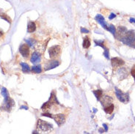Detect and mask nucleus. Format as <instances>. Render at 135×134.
I'll return each mask as SVG.
<instances>
[{"mask_svg": "<svg viewBox=\"0 0 135 134\" xmlns=\"http://www.w3.org/2000/svg\"><path fill=\"white\" fill-rule=\"evenodd\" d=\"M121 41L130 47L135 48V31L131 30L129 32H126L125 35L122 37Z\"/></svg>", "mask_w": 135, "mask_h": 134, "instance_id": "obj_1", "label": "nucleus"}, {"mask_svg": "<svg viewBox=\"0 0 135 134\" xmlns=\"http://www.w3.org/2000/svg\"><path fill=\"white\" fill-rule=\"evenodd\" d=\"M37 128L38 129L42 131H48L52 128V125L49 124V122L43 121L42 119H38Z\"/></svg>", "mask_w": 135, "mask_h": 134, "instance_id": "obj_2", "label": "nucleus"}, {"mask_svg": "<svg viewBox=\"0 0 135 134\" xmlns=\"http://www.w3.org/2000/svg\"><path fill=\"white\" fill-rule=\"evenodd\" d=\"M115 94L118 98V99L120 100V102L123 103H126L129 101V94L127 93H123L121 90L115 88Z\"/></svg>", "mask_w": 135, "mask_h": 134, "instance_id": "obj_3", "label": "nucleus"}, {"mask_svg": "<svg viewBox=\"0 0 135 134\" xmlns=\"http://www.w3.org/2000/svg\"><path fill=\"white\" fill-rule=\"evenodd\" d=\"M61 49L59 45H53L49 50V54L51 58H55L60 54Z\"/></svg>", "mask_w": 135, "mask_h": 134, "instance_id": "obj_4", "label": "nucleus"}, {"mask_svg": "<svg viewBox=\"0 0 135 134\" xmlns=\"http://www.w3.org/2000/svg\"><path fill=\"white\" fill-rule=\"evenodd\" d=\"M128 75H129V72L125 68H120V69H118L117 71V76L119 80L125 79V78L128 77Z\"/></svg>", "mask_w": 135, "mask_h": 134, "instance_id": "obj_5", "label": "nucleus"}, {"mask_svg": "<svg viewBox=\"0 0 135 134\" xmlns=\"http://www.w3.org/2000/svg\"><path fill=\"white\" fill-rule=\"evenodd\" d=\"M20 53L23 56V57L27 58L30 55V48L28 45L22 44L20 46Z\"/></svg>", "mask_w": 135, "mask_h": 134, "instance_id": "obj_6", "label": "nucleus"}, {"mask_svg": "<svg viewBox=\"0 0 135 134\" xmlns=\"http://www.w3.org/2000/svg\"><path fill=\"white\" fill-rule=\"evenodd\" d=\"M111 63H112V65L113 68H118V67H121L123 65L125 64L124 61L120 59V58H118V57H114L111 60Z\"/></svg>", "mask_w": 135, "mask_h": 134, "instance_id": "obj_7", "label": "nucleus"}, {"mask_svg": "<svg viewBox=\"0 0 135 134\" xmlns=\"http://www.w3.org/2000/svg\"><path fill=\"white\" fill-rule=\"evenodd\" d=\"M53 118H54L55 121L56 122V123L59 126L62 125L65 121V116H64V114H55V116L53 117Z\"/></svg>", "mask_w": 135, "mask_h": 134, "instance_id": "obj_8", "label": "nucleus"}, {"mask_svg": "<svg viewBox=\"0 0 135 134\" xmlns=\"http://www.w3.org/2000/svg\"><path fill=\"white\" fill-rule=\"evenodd\" d=\"M112 101L113 99L112 97L108 96V95H105L104 97H102V100H101V104L102 106L105 108L106 106H110V105L112 104Z\"/></svg>", "mask_w": 135, "mask_h": 134, "instance_id": "obj_9", "label": "nucleus"}, {"mask_svg": "<svg viewBox=\"0 0 135 134\" xmlns=\"http://www.w3.org/2000/svg\"><path fill=\"white\" fill-rule=\"evenodd\" d=\"M14 105H15V103H14L13 100L9 98L7 101L4 102L3 109L5 110V111H10V110L12 109V108L14 106Z\"/></svg>", "mask_w": 135, "mask_h": 134, "instance_id": "obj_10", "label": "nucleus"}, {"mask_svg": "<svg viewBox=\"0 0 135 134\" xmlns=\"http://www.w3.org/2000/svg\"><path fill=\"white\" fill-rule=\"evenodd\" d=\"M59 65H60V62L58 61H57V60H51V61H49L46 65L45 70H49L54 69V68H57Z\"/></svg>", "mask_w": 135, "mask_h": 134, "instance_id": "obj_11", "label": "nucleus"}, {"mask_svg": "<svg viewBox=\"0 0 135 134\" xmlns=\"http://www.w3.org/2000/svg\"><path fill=\"white\" fill-rule=\"evenodd\" d=\"M127 32V30L126 28L124 27V26H120L118 27V31H117V37L119 39V40H121L122 37L125 35Z\"/></svg>", "mask_w": 135, "mask_h": 134, "instance_id": "obj_12", "label": "nucleus"}, {"mask_svg": "<svg viewBox=\"0 0 135 134\" xmlns=\"http://www.w3.org/2000/svg\"><path fill=\"white\" fill-rule=\"evenodd\" d=\"M46 44H45L44 43H36L35 46V51L38 52L39 54H43L44 52L46 49Z\"/></svg>", "mask_w": 135, "mask_h": 134, "instance_id": "obj_13", "label": "nucleus"}, {"mask_svg": "<svg viewBox=\"0 0 135 134\" xmlns=\"http://www.w3.org/2000/svg\"><path fill=\"white\" fill-rule=\"evenodd\" d=\"M40 54H39L38 52L37 51H35L32 54V56H31V62L33 63V64H37L38 62H40Z\"/></svg>", "mask_w": 135, "mask_h": 134, "instance_id": "obj_14", "label": "nucleus"}, {"mask_svg": "<svg viewBox=\"0 0 135 134\" xmlns=\"http://www.w3.org/2000/svg\"><path fill=\"white\" fill-rule=\"evenodd\" d=\"M95 19L97 20V21L100 24L105 30H108V26H107V24H106V23L105 20H104V18L101 15H97L96 16H95Z\"/></svg>", "mask_w": 135, "mask_h": 134, "instance_id": "obj_15", "label": "nucleus"}, {"mask_svg": "<svg viewBox=\"0 0 135 134\" xmlns=\"http://www.w3.org/2000/svg\"><path fill=\"white\" fill-rule=\"evenodd\" d=\"M35 30H36V24L32 21H30L27 26V32L29 33H32Z\"/></svg>", "mask_w": 135, "mask_h": 134, "instance_id": "obj_16", "label": "nucleus"}, {"mask_svg": "<svg viewBox=\"0 0 135 134\" xmlns=\"http://www.w3.org/2000/svg\"><path fill=\"white\" fill-rule=\"evenodd\" d=\"M32 72L34 73H40L42 72V68L40 65H36L32 67Z\"/></svg>", "mask_w": 135, "mask_h": 134, "instance_id": "obj_17", "label": "nucleus"}, {"mask_svg": "<svg viewBox=\"0 0 135 134\" xmlns=\"http://www.w3.org/2000/svg\"><path fill=\"white\" fill-rule=\"evenodd\" d=\"M2 94L3 95V97H4V99H5V101H7V100L10 98V97H9V93H8V92H7V90L6 88H2Z\"/></svg>", "mask_w": 135, "mask_h": 134, "instance_id": "obj_18", "label": "nucleus"}, {"mask_svg": "<svg viewBox=\"0 0 135 134\" xmlns=\"http://www.w3.org/2000/svg\"><path fill=\"white\" fill-rule=\"evenodd\" d=\"M21 68H22V71H23L24 73H29V72H30V66L27 65L26 63L21 62Z\"/></svg>", "mask_w": 135, "mask_h": 134, "instance_id": "obj_19", "label": "nucleus"}, {"mask_svg": "<svg viewBox=\"0 0 135 134\" xmlns=\"http://www.w3.org/2000/svg\"><path fill=\"white\" fill-rule=\"evenodd\" d=\"M114 111V105L111 104L104 108V111L106 114H112Z\"/></svg>", "mask_w": 135, "mask_h": 134, "instance_id": "obj_20", "label": "nucleus"}, {"mask_svg": "<svg viewBox=\"0 0 135 134\" xmlns=\"http://www.w3.org/2000/svg\"><path fill=\"white\" fill-rule=\"evenodd\" d=\"M93 93L95 94V96L96 97L97 100H98L101 99V98L102 97V94H103L102 91H101V90H99V89H98V90H95V91H94Z\"/></svg>", "mask_w": 135, "mask_h": 134, "instance_id": "obj_21", "label": "nucleus"}, {"mask_svg": "<svg viewBox=\"0 0 135 134\" xmlns=\"http://www.w3.org/2000/svg\"><path fill=\"white\" fill-rule=\"evenodd\" d=\"M90 40H89L87 37H85V40H84V42H83V47H84L85 49H88V48L90 47Z\"/></svg>", "mask_w": 135, "mask_h": 134, "instance_id": "obj_22", "label": "nucleus"}, {"mask_svg": "<svg viewBox=\"0 0 135 134\" xmlns=\"http://www.w3.org/2000/svg\"><path fill=\"white\" fill-rule=\"evenodd\" d=\"M0 16H1V18H3V19L6 21L9 22V23L11 22V20H10V18H9L7 15H6V14H5V13H1V14H0Z\"/></svg>", "mask_w": 135, "mask_h": 134, "instance_id": "obj_23", "label": "nucleus"}, {"mask_svg": "<svg viewBox=\"0 0 135 134\" xmlns=\"http://www.w3.org/2000/svg\"><path fill=\"white\" fill-rule=\"evenodd\" d=\"M50 107H51L50 103H49V102H46V103H45L42 106L41 109L43 110H46V109H49Z\"/></svg>", "mask_w": 135, "mask_h": 134, "instance_id": "obj_24", "label": "nucleus"}, {"mask_svg": "<svg viewBox=\"0 0 135 134\" xmlns=\"http://www.w3.org/2000/svg\"><path fill=\"white\" fill-rule=\"evenodd\" d=\"M108 30V31H110V32H112L113 35H115V26H113L112 24L110 25V26L108 27V30Z\"/></svg>", "mask_w": 135, "mask_h": 134, "instance_id": "obj_25", "label": "nucleus"}, {"mask_svg": "<svg viewBox=\"0 0 135 134\" xmlns=\"http://www.w3.org/2000/svg\"><path fill=\"white\" fill-rule=\"evenodd\" d=\"M26 43L29 45L30 46H32L34 43H35V40H32V38H30V39H26Z\"/></svg>", "mask_w": 135, "mask_h": 134, "instance_id": "obj_26", "label": "nucleus"}, {"mask_svg": "<svg viewBox=\"0 0 135 134\" xmlns=\"http://www.w3.org/2000/svg\"><path fill=\"white\" fill-rule=\"evenodd\" d=\"M95 43L96 45H99L101 47H102V48H104V49H105V47H104V41H97V40H95Z\"/></svg>", "mask_w": 135, "mask_h": 134, "instance_id": "obj_27", "label": "nucleus"}, {"mask_svg": "<svg viewBox=\"0 0 135 134\" xmlns=\"http://www.w3.org/2000/svg\"><path fill=\"white\" fill-rule=\"evenodd\" d=\"M131 75L133 76V78L135 80V65L132 68V69H131Z\"/></svg>", "mask_w": 135, "mask_h": 134, "instance_id": "obj_28", "label": "nucleus"}, {"mask_svg": "<svg viewBox=\"0 0 135 134\" xmlns=\"http://www.w3.org/2000/svg\"><path fill=\"white\" fill-rule=\"evenodd\" d=\"M104 54L105 55L106 58L109 59V51H108V49H105V51H104Z\"/></svg>", "mask_w": 135, "mask_h": 134, "instance_id": "obj_29", "label": "nucleus"}, {"mask_svg": "<svg viewBox=\"0 0 135 134\" xmlns=\"http://www.w3.org/2000/svg\"><path fill=\"white\" fill-rule=\"evenodd\" d=\"M42 116H44V117H50V118H53V116L51 114H47V113H45V114H42Z\"/></svg>", "mask_w": 135, "mask_h": 134, "instance_id": "obj_30", "label": "nucleus"}, {"mask_svg": "<svg viewBox=\"0 0 135 134\" xmlns=\"http://www.w3.org/2000/svg\"><path fill=\"white\" fill-rule=\"evenodd\" d=\"M81 32H82V33H88L89 31L87 30H86V29H85V28H82V29H81Z\"/></svg>", "mask_w": 135, "mask_h": 134, "instance_id": "obj_31", "label": "nucleus"}, {"mask_svg": "<svg viewBox=\"0 0 135 134\" xmlns=\"http://www.w3.org/2000/svg\"><path fill=\"white\" fill-rule=\"evenodd\" d=\"M115 17H116V15H115V13H111L110 16H109V18H110V20H112V19H113Z\"/></svg>", "mask_w": 135, "mask_h": 134, "instance_id": "obj_32", "label": "nucleus"}, {"mask_svg": "<svg viewBox=\"0 0 135 134\" xmlns=\"http://www.w3.org/2000/svg\"><path fill=\"white\" fill-rule=\"evenodd\" d=\"M21 109H26V110H27L28 109V107L27 106H21V108H20Z\"/></svg>", "mask_w": 135, "mask_h": 134, "instance_id": "obj_33", "label": "nucleus"}, {"mask_svg": "<svg viewBox=\"0 0 135 134\" xmlns=\"http://www.w3.org/2000/svg\"><path fill=\"white\" fill-rule=\"evenodd\" d=\"M103 126H104V129H105V131H107L108 130V128H107V125L106 124L103 125Z\"/></svg>", "mask_w": 135, "mask_h": 134, "instance_id": "obj_34", "label": "nucleus"}, {"mask_svg": "<svg viewBox=\"0 0 135 134\" xmlns=\"http://www.w3.org/2000/svg\"><path fill=\"white\" fill-rule=\"evenodd\" d=\"M130 22L131 23H134L135 24V19L134 18H130Z\"/></svg>", "mask_w": 135, "mask_h": 134, "instance_id": "obj_35", "label": "nucleus"}, {"mask_svg": "<svg viewBox=\"0 0 135 134\" xmlns=\"http://www.w3.org/2000/svg\"><path fill=\"white\" fill-rule=\"evenodd\" d=\"M2 35H3V32L2 31H0V37H2Z\"/></svg>", "mask_w": 135, "mask_h": 134, "instance_id": "obj_36", "label": "nucleus"}]
</instances>
